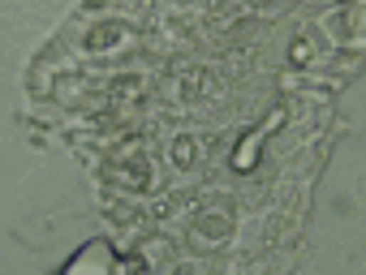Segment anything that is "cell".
Here are the masks:
<instances>
[{"instance_id": "obj_1", "label": "cell", "mask_w": 366, "mask_h": 275, "mask_svg": "<svg viewBox=\"0 0 366 275\" xmlns=\"http://www.w3.org/2000/svg\"><path fill=\"white\" fill-rule=\"evenodd\" d=\"M113 176H117V185H125V190H147V185H151V159L142 155L138 142L113 163Z\"/></svg>"}, {"instance_id": "obj_2", "label": "cell", "mask_w": 366, "mask_h": 275, "mask_svg": "<svg viewBox=\"0 0 366 275\" xmlns=\"http://www.w3.org/2000/svg\"><path fill=\"white\" fill-rule=\"evenodd\" d=\"M229 232H233V215L229 211H203L190 224V241L194 245H220V241H229Z\"/></svg>"}, {"instance_id": "obj_3", "label": "cell", "mask_w": 366, "mask_h": 275, "mask_svg": "<svg viewBox=\"0 0 366 275\" xmlns=\"http://www.w3.org/2000/svg\"><path fill=\"white\" fill-rule=\"evenodd\" d=\"M121 26H95V31H90L82 43H86V52H104V48H113V43H121Z\"/></svg>"}, {"instance_id": "obj_4", "label": "cell", "mask_w": 366, "mask_h": 275, "mask_svg": "<svg viewBox=\"0 0 366 275\" xmlns=\"http://www.w3.org/2000/svg\"><path fill=\"white\" fill-rule=\"evenodd\" d=\"M254 159H258V134H246V138H241V146H237V155H233V168H237V172H246Z\"/></svg>"}, {"instance_id": "obj_5", "label": "cell", "mask_w": 366, "mask_h": 275, "mask_svg": "<svg viewBox=\"0 0 366 275\" xmlns=\"http://www.w3.org/2000/svg\"><path fill=\"white\" fill-rule=\"evenodd\" d=\"M142 95V82L138 77H121V82H113V99H138Z\"/></svg>"}, {"instance_id": "obj_6", "label": "cell", "mask_w": 366, "mask_h": 275, "mask_svg": "<svg viewBox=\"0 0 366 275\" xmlns=\"http://www.w3.org/2000/svg\"><path fill=\"white\" fill-rule=\"evenodd\" d=\"M203 86H207V73H203V69H194V73H190V82H181V99H194Z\"/></svg>"}, {"instance_id": "obj_7", "label": "cell", "mask_w": 366, "mask_h": 275, "mask_svg": "<svg viewBox=\"0 0 366 275\" xmlns=\"http://www.w3.org/2000/svg\"><path fill=\"white\" fill-rule=\"evenodd\" d=\"M172 159L186 168V163L194 159V142H190V138H177V142H172Z\"/></svg>"}, {"instance_id": "obj_8", "label": "cell", "mask_w": 366, "mask_h": 275, "mask_svg": "<svg viewBox=\"0 0 366 275\" xmlns=\"http://www.w3.org/2000/svg\"><path fill=\"white\" fill-rule=\"evenodd\" d=\"M293 60H298V65H306V60H310V43H306V39H298V43H293Z\"/></svg>"}]
</instances>
